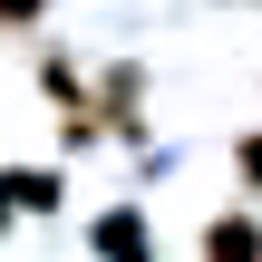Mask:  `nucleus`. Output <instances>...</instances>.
Segmentation results:
<instances>
[{
    "label": "nucleus",
    "instance_id": "1",
    "mask_svg": "<svg viewBox=\"0 0 262 262\" xmlns=\"http://www.w3.org/2000/svg\"><path fill=\"white\" fill-rule=\"evenodd\" d=\"M204 262H262V224L253 214H224V224L204 233Z\"/></svg>",
    "mask_w": 262,
    "mask_h": 262
},
{
    "label": "nucleus",
    "instance_id": "2",
    "mask_svg": "<svg viewBox=\"0 0 262 262\" xmlns=\"http://www.w3.org/2000/svg\"><path fill=\"white\" fill-rule=\"evenodd\" d=\"M97 253L107 262H146V224L136 214H97Z\"/></svg>",
    "mask_w": 262,
    "mask_h": 262
},
{
    "label": "nucleus",
    "instance_id": "3",
    "mask_svg": "<svg viewBox=\"0 0 262 262\" xmlns=\"http://www.w3.org/2000/svg\"><path fill=\"white\" fill-rule=\"evenodd\" d=\"M0 204H58V175H0Z\"/></svg>",
    "mask_w": 262,
    "mask_h": 262
},
{
    "label": "nucleus",
    "instance_id": "4",
    "mask_svg": "<svg viewBox=\"0 0 262 262\" xmlns=\"http://www.w3.org/2000/svg\"><path fill=\"white\" fill-rule=\"evenodd\" d=\"M233 165H243V185H262V136H243V146H233Z\"/></svg>",
    "mask_w": 262,
    "mask_h": 262
},
{
    "label": "nucleus",
    "instance_id": "5",
    "mask_svg": "<svg viewBox=\"0 0 262 262\" xmlns=\"http://www.w3.org/2000/svg\"><path fill=\"white\" fill-rule=\"evenodd\" d=\"M0 19H10V29H19V19H39V0H0Z\"/></svg>",
    "mask_w": 262,
    "mask_h": 262
}]
</instances>
